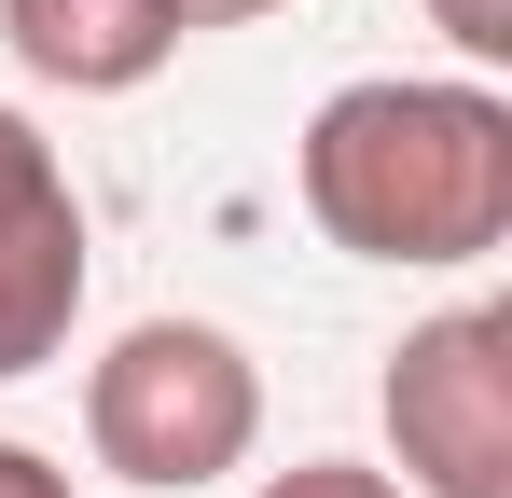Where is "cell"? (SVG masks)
I'll list each match as a JSON object with an SVG mask.
<instances>
[{
	"mask_svg": "<svg viewBox=\"0 0 512 498\" xmlns=\"http://www.w3.org/2000/svg\"><path fill=\"white\" fill-rule=\"evenodd\" d=\"M291 180H305V222L360 263H485L512 249V97L485 70L333 83L305 111Z\"/></svg>",
	"mask_w": 512,
	"mask_h": 498,
	"instance_id": "1",
	"label": "cell"
},
{
	"mask_svg": "<svg viewBox=\"0 0 512 498\" xmlns=\"http://www.w3.org/2000/svg\"><path fill=\"white\" fill-rule=\"evenodd\" d=\"M84 443L111 485H153V498H194L222 485L236 457L263 443V374L222 319H139L111 332V360L84 374Z\"/></svg>",
	"mask_w": 512,
	"mask_h": 498,
	"instance_id": "2",
	"label": "cell"
},
{
	"mask_svg": "<svg viewBox=\"0 0 512 498\" xmlns=\"http://www.w3.org/2000/svg\"><path fill=\"white\" fill-rule=\"evenodd\" d=\"M388 485L402 498H512V305H443L388 346Z\"/></svg>",
	"mask_w": 512,
	"mask_h": 498,
	"instance_id": "3",
	"label": "cell"
},
{
	"mask_svg": "<svg viewBox=\"0 0 512 498\" xmlns=\"http://www.w3.org/2000/svg\"><path fill=\"white\" fill-rule=\"evenodd\" d=\"M84 194H70V166H56V139L0 97V388L14 374H42L56 346H70V319H84Z\"/></svg>",
	"mask_w": 512,
	"mask_h": 498,
	"instance_id": "4",
	"label": "cell"
},
{
	"mask_svg": "<svg viewBox=\"0 0 512 498\" xmlns=\"http://www.w3.org/2000/svg\"><path fill=\"white\" fill-rule=\"evenodd\" d=\"M0 42L56 97H139L194 28H180V0H0Z\"/></svg>",
	"mask_w": 512,
	"mask_h": 498,
	"instance_id": "5",
	"label": "cell"
},
{
	"mask_svg": "<svg viewBox=\"0 0 512 498\" xmlns=\"http://www.w3.org/2000/svg\"><path fill=\"white\" fill-rule=\"evenodd\" d=\"M429 28H443L471 70H512V0H429Z\"/></svg>",
	"mask_w": 512,
	"mask_h": 498,
	"instance_id": "6",
	"label": "cell"
},
{
	"mask_svg": "<svg viewBox=\"0 0 512 498\" xmlns=\"http://www.w3.org/2000/svg\"><path fill=\"white\" fill-rule=\"evenodd\" d=\"M263 498H402V485L360 457H291V471H263Z\"/></svg>",
	"mask_w": 512,
	"mask_h": 498,
	"instance_id": "7",
	"label": "cell"
},
{
	"mask_svg": "<svg viewBox=\"0 0 512 498\" xmlns=\"http://www.w3.org/2000/svg\"><path fill=\"white\" fill-rule=\"evenodd\" d=\"M0 498H84V485H70L42 443H0Z\"/></svg>",
	"mask_w": 512,
	"mask_h": 498,
	"instance_id": "8",
	"label": "cell"
},
{
	"mask_svg": "<svg viewBox=\"0 0 512 498\" xmlns=\"http://www.w3.org/2000/svg\"><path fill=\"white\" fill-rule=\"evenodd\" d=\"M250 14H277V0H180V28H250Z\"/></svg>",
	"mask_w": 512,
	"mask_h": 498,
	"instance_id": "9",
	"label": "cell"
}]
</instances>
